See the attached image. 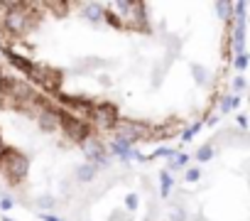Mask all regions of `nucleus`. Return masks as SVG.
Returning <instances> with one entry per match:
<instances>
[{"label":"nucleus","mask_w":250,"mask_h":221,"mask_svg":"<svg viewBox=\"0 0 250 221\" xmlns=\"http://www.w3.org/2000/svg\"><path fill=\"white\" fill-rule=\"evenodd\" d=\"M103 22H108V25L115 27V30H123V20H120L113 10H108V8H105V13H103Z\"/></svg>","instance_id":"obj_19"},{"label":"nucleus","mask_w":250,"mask_h":221,"mask_svg":"<svg viewBox=\"0 0 250 221\" xmlns=\"http://www.w3.org/2000/svg\"><path fill=\"white\" fill-rule=\"evenodd\" d=\"M233 88H235V91H245V79H243V76H235V79H233Z\"/></svg>","instance_id":"obj_28"},{"label":"nucleus","mask_w":250,"mask_h":221,"mask_svg":"<svg viewBox=\"0 0 250 221\" xmlns=\"http://www.w3.org/2000/svg\"><path fill=\"white\" fill-rule=\"evenodd\" d=\"M138 204H140L138 194H128V197H125V209H128V211H135V209H138Z\"/></svg>","instance_id":"obj_24"},{"label":"nucleus","mask_w":250,"mask_h":221,"mask_svg":"<svg viewBox=\"0 0 250 221\" xmlns=\"http://www.w3.org/2000/svg\"><path fill=\"white\" fill-rule=\"evenodd\" d=\"M59 110L62 108H57V106H47L42 113H37L40 131H44V133H57L59 131Z\"/></svg>","instance_id":"obj_9"},{"label":"nucleus","mask_w":250,"mask_h":221,"mask_svg":"<svg viewBox=\"0 0 250 221\" xmlns=\"http://www.w3.org/2000/svg\"><path fill=\"white\" fill-rule=\"evenodd\" d=\"M81 13H83V20L86 22H103V13H105V5L103 3H83L81 5Z\"/></svg>","instance_id":"obj_11"},{"label":"nucleus","mask_w":250,"mask_h":221,"mask_svg":"<svg viewBox=\"0 0 250 221\" xmlns=\"http://www.w3.org/2000/svg\"><path fill=\"white\" fill-rule=\"evenodd\" d=\"M108 150H110L113 155H118L120 160H130V150H133V145H130L128 140H123V138H113Z\"/></svg>","instance_id":"obj_12"},{"label":"nucleus","mask_w":250,"mask_h":221,"mask_svg":"<svg viewBox=\"0 0 250 221\" xmlns=\"http://www.w3.org/2000/svg\"><path fill=\"white\" fill-rule=\"evenodd\" d=\"M199 131H201V123H194V126L184 128V131H182V140H184V143H189V140H191V138H194Z\"/></svg>","instance_id":"obj_22"},{"label":"nucleus","mask_w":250,"mask_h":221,"mask_svg":"<svg viewBox=\"0 0 250 221\" xmlns=\"http://www.w3.org/2000/svg\"><path fill=\"white\" fill-rule=\"evenodd\" d=\"M169 221H187V211L179 209V206L172 209V211H169Z\"/></svg>","instance_id":"obj_26"},{"label":"nucleus","mask_w":250,"mask_h":221,"mask_svg":"<svg viewBox=\"0 0 250 221\" xmlns=\"http://www.w3.org/2000/svg\"><path fill=\"white\" fill-rule=\"evenodd\" d=\"M5 153H8V148L3 145V140H0V160H3V157H5Z\"/></svg>","instance_id":"obj_33"},{"label":"nucleus","mask_w":250,"mask_h":221,"mask_svg":"<svg viewBox=\"0 0 250 221\" xmlns=\"http://www.w3.org/2000/svg\"><path fill=\"white\" fill-rule=\"evenodd\" d=\"M160 184H162V197H169V189H172V175L165 170L160 172Z\"/></svg>","instance_id":"obj_21"},{"label":"nucleus","mask_w":250,"mask_h":221,"mask_svg":"<svg viewBox=\"0 0 250 221\" xmlns=\"http://www.w3.org/2000/svg\"><path fill=\"white\" fill-rule=\"evenodd\" d=\"M3 57L10 62V66H15L18 71H22L25 76H30L32 74V69H35V62L32 59H27V57H22L20 52H15L13 47H3Z\"/></svg>","instance_id":"obj_10"},{"label":"nucleus","mask_w":250,"mask_h":221,"mask_svg":"<svg viewBox=\"0 0 250 221\" xmlns=\"http://www.w3.org/2000/svg\"><path fill=\"white\" fill-rule=\"evenodd\" d=\"M30 84L35 81L37 86H42L47 93L57 96L62 93V84H64V71L62 69H54V66H47V64H35L32 74L27 76Z\"/></svg>","instance_id":"obj_1"},{"label":"nucleus","mask_w":250,"mask_h":221,"mask_svg":"<svg viewBox=\"0 0 250 221\" xmlns=\"http://www.w3.org/2000/svg\"><path fill=\"white\" fill-rule=\"evenodd\" d=\"M213 155H216V148H213L211 143H208V145H201V148L196 150V160H199V162H208Z\"/></svg>","instance_id":"obj_18"},{"label":"nucleus","mask_w":250,"mask_h":221,"mask_svg":"<svg viewBox=\"0 0 250 221\" xmlns=\"http://www.w3.org/2000/svg\"><path fill=\"white\" fill-rule=\"evenodd\" d=\"M59 131H62L71 143H79V145H81L86 138H91V135H93L91 123L79 121V118H74V116L64 113V110H59Z\"/></svg>","instance_id":"obj_5"},{"label":"nucleus","mask_w":250,"mask_h":221,"mask_svg":"<svg viewBox=\"0 0 250 221\" xmlns=\"http://www.w3.org/2000/svg\"><path fill=\"white\" fill-rule=\"evenodd\" d=\"M91 121H93V126H91V128L110 131V128H113V123L118 121V108H115V103H110V101H96L93 113H91Z\"/></svg>","instance_id":"obj_6"},{"label":"nucleus","mask_w":250,"mask_h":221,"mask_svg":"<svg viewBox=\"0 0 250 221\" xmlns=\"http://www.w3.org/2000/svg\"><path fill=\"white\" fill-rule=\"evenodd\" d=\"M233 66H235L238 71H245V69H248V54H245V52H243V54H235Z\"/></svg>","instance_id":"obj_23"},{"label":"nucleus","mask_w":250,"mask_h":221,"mask_svg":"<svg viewBox=\"0 0 250 221\" xmlns=\"http://www.w3.org/2000/svg\"><path fill=\"white\" fill-rule=\"evenodd\" d=\"M238 126L245 131V128H248V118H245V116H238Z\"/></svg>","instance_id":"obj_32"},{"label":"nucleus","mask_w":250,"mask_h":221,"mask_svg":"<svg viewBox=\"0 0 250 221\" xmlns=\"http://www.w3.org/2000/svg\"><path fill=\"white\" fill-rule=\"evenodd\" d=\"M35 206L42 209V211H49V209L57 206V199H54V194H42V197L35 199Z\"/></svg>","instance_id":"obj_16"},{"label":"nucleus","mask_w":250,"mask_h":221,"mask_svg":"<svg viewBox=\"0 0 250 221\" xmlns=\"http://www.w3.org/2000/svg\"><path fill=\"white\" fill-rule=\"evenodd\" d=\"M238 103H240L238 96H223V101H221V113H230Z\"/></svg>","instance_id":"obj_20"},{"label":"nucleus","mask_w":250,"mask_h":221,"mask_svg":"<svg viewBox=\"0 0 250 221\" xmlns=\"http://www.w3.org/2000/svg\"><path fill=\"white\" fill-rule=\"evenodd\" d=\"M96 175H98V167H96V165H91V162L79 165V167H76V172H74V177H76L79 182H83V184L93 182V179H96Z\"/></svg>","instance_id":"obj_13"},{"label":"nucleus","mask_w":250,"mask_h":221,"mask_svg":"<svg viewBox=\"0 0 250 221\" xmlns=\"http://www.w3.org/2000/svg\"><path fill=\"white\" fill-rule=\"evenodd\" d=\"M152 128L145 123V121H133V118H118L110 128L113 138H123V140H128L130 145L138 143L140 138H145Z\"/></svg>","instance_id":"obj_4"},{"label":"nucleus","mask_w":250,"mask_h":221,"mask_svg":"<svg viewBox=\"0 0 250 221\" xmlns=\"http://www.w3.org/2000/svg\"><path fill=\"white\" fill-rule=\"evenodd\" d=\"M3 221H13V219H8V216H3Z\"/></svg>","instance_id":"obj_34"},{"label":"nucleus","mask_w":250,"mask_h":221,"mask_svg":"<svg viewBox=\"0 0 250 221\" xmlns=\"http://www.w3.org/2000/svg\"><path fill=\"white\" fill-rule=\"evenodd\" d=\"M123 27H130L135 32H147L150 30V20H147V8L145 3H133L128 18L123 20Z\"/></svg>","instance_id":"obj_8"},{"label":"nucleus","mask_w":250,"mask_h":221,"mask_svg":"<svg viewBox=\"0 0 250 221\" xmlns=\"http://www.w3.org/2000/svg\"><path fill=\"white\" fill-rule=\"evenodd\" d=\"M199 177H201V170H199V167H189L187 175H184L187 182H199Z\"/></svg>","instance_id":"obj_25"},{"label":"nucleus","mask_w":250,"mask_h":221,"mask_svg":"<svg viewBox=\"0 0 250 221\" xmlns=\"http://www.w3.org/2000/svg\"><path fill=\"white\" fill-rule=\"evenodd\" d=\"M57 101L66 108L64 113L79 118V121H91V113H93V106L96 101L88 98V96H69V93H57Z\"/></svg>","instance_id":"obj_3"},{"label":"nucleus","mask_w":250,"mask_h":221,"mask_svg":"<svg viewBox=\"0 0 250 221\" xmlns=\"http://www.w3.org/2000/svg\"><path fill=\"white\" fill-rule=\"evenodd\" d=\"M13 204H15V201H13L10 197H5V199H0V209H3V211H8V209H13Z\"/></svg>","instance_id":"obj_29"},{"label":"nucleus","mask_w":250,"mask_h":221,"mask_svg":"<svg viewBox=\"0 0 250 221\" xmlns=\"http://www.w3.org/2000/svg\"><path fill=\"white\" fill-rule=\"evenodd\" d=\"M216 13L221 20H230L233 15V3H228V0H221V3H216Z\"/></svg>","instance_id":"obj_17"},{"label":"nucleus","mask_w":250,"mask_h":221,"mask_svg":"<svg viewBox=\"0 0 250 221\" xmlns=\"http://www.w3.org/2000/svg\"><path fill=\"white\" fill-rule=\"evenodd\" d=\"M81 148H83V153H86V157H88L91 165H96V167H105L108 165V150H105V145L96 135L86 138L81 143Z\"/></svg>","instance_id":"obj_7"},{"label":"nucleus","mask_w":250,"mask_h":221,"mask_svg":"<svg viewBox=\"0 0 250 221\" xmlns=\"http://www.w3.org/2000/svg\"><path fill=\"white\" fill-rule=\"evenodd\" d=\"M42 10H49L57 18H66L69 10H71V3H59V0H54V3H42Z\"/></svg>","instance_id":"obj_14"},{"label":"nucleus","mask_w":250,"mask_h":221,"mask_svg":"<svg viewBox=\"0 0 250 221\" xmlns=\"http://www.w3.org/2000/svg\"><path fill=\"white\" fill-rule=\"evenodd\" d=\"M0 167L5 170L10 184H20V182H25L27 175H30V157L22 155V153H18V150H10V148H8L5 157L0 160Z\"/></svg>","instance_id":"obj_2"},{"label":"nucleus","mask_w":250,"mask_h":221,"mask_svg":"<svg viewBox=\"0 0 250 221\" xmlns=\"http://www.w3.org/2000/svg\"><path fill=\"white\" fill-rule=\"evenodd\" d=\"M110 221H130V214H125V211H118V216L113 214Z\"/></svg>","instance_id":"obj_30"},{"label":"nucleus","mask_w":250,"mask_h":221,"mask_svg":"<svg viewBox=\"0 0 250 221\" xmlns=\"http://www.w3.org/2000/svg\"><path fill=\"white\" fill-rule=\"evenodd\" d=\"M191 76L199 86H206L208 84V69L204 64H191Z\"/></svg>","instance_id":"obj_15"},{"label":"nucleus","mask_w":250,"mask_h":221,"mask_svg":"<svg viewBox=\"0 0 250 221\" xmlns=\"http://www.w3.org/2000/svg\"><path fill=\"white\" fill-rule=\"evenodd\" d=\"M174 153H172V148H160V150H155L152 153V157H172Z\"/></svg>","instance_id":"obj_27"},{"label":"nucleus","mask_w":250,"mask_h":221,"mask_svg":"<svg viewBox=\"0 0 250 221\" xmlns=\"http://www.w3.org/2000/svg\"><path fill=\"white\" fill-rule=\"evenodd\" d=\"M40 219H42V221H64V219H59V216H54V214H40Z\"/></svg>","instance_id":"obj_31"}]
</instances>
